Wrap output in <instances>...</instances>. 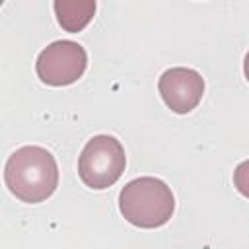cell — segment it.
<instances>
[{"mask_svg":"<svg viewBox=\"0 0 249 249\" xmlns=\"http://www.w3.org/2000/svg\"><path fill=\"white\" fill-rule=\"evenodd\" d=\"M4 181L10 193L21 202H43L58 187L56 160L41 146L18 148L6 161Z\"/></svg>","mask_w":249,"mask_h":249,"instance_id":"6da1fadb","label":"cell"},{"mask_svg":"<svg viewBox=\"0 0 249 249\" xmlns=\"http://www.w3.org/2000/svg\"><path fill=\"white\" fill-rule=\"evenodd\" d=\"M243 72H245V78L249 82V53L245 54V60H243Z\"/></svg>","mask_w":249,"mask_h":249,"instance_id":"ba28073f","label":"cell"},{"mask_svg":"<svg viewBox=\"0 0 249 249\" xmlns=\"http://www.w3.org/2000/svg\"><path fill=\"white\" fill-rule=\"evenodd\" d=\"M126 165L123 144L109 134H97L84 146L78 158V175L86 187L101 191L119 181Z\"/></svg>","mask_w":249,"mask_h":249,"instance_id":"3957f363","label":"cell"},{"mask_svg":"<svg viewBox=\"0 0 249 249\" xmlns=\"http://www.w3.org/2000/svg\"><path fill=\"white\" fill-rule=\"evenodd\" d=\"M158 89L163 103L173 113L185 115L200 103L204 95V80L193 68L175 66L160 76Z\"/></svg>","mask_w":249,"mask_h":249,"instance_id":"5b68a950","label":"cell"},{"mask_svg":"<svg viewBox=\"0 0 249 249\" xmlns=\"http://www.w3.org/2000/svg\"><path fill=\"white\" fill-rule=\"evenodd\" d=\"M88 66V54L76 41H54L45 47L35 62L37 76L47 86H68L74 84Z\"/></svg>","mask_w":249,"mask_h":249,"instance_id":"277c9868","label":"cell"},{"mask_svg":"<svg viewBox=\"0 0 249 249\" xmlns=\"http://www.w3.org/2000/svg\"><path fill=\"white\" fill-rule=\"evenodd\" d=\"M53 8L58 23L70 33L82 31L95 14L93 0H54Z\"/></svg>","mask_w":249,"mask_h":249,"instance_id":"8992f818","label":"cell"},{"mask_svg":"<svg viewBox=\"0 0 249 249\" xmlns=\"http://www.w3.org/2000/svg\"><path fill=\"white\" fill-rule=\"evenodd\" d=\"M119 208L132 226L152 230L169 222L175 210L171 189L156 177H138L128 181L119 195Z\"/></svg>","mask_w":249,"mask_h":249,"instance_id":"7a4b0ae2","label":"cell"},{"mask_svg":"<svg viewBox=\"0 0 249 249\" xmlns=\"http://www.w3.org/2000/svg\"><path fill=\"white\" fill-rule=\"evenodd\" d=\"M233 185L235 189L249 198V160L241 161L233 171Z\"/></svg>","mask_w":249,"mask_h":249,"instance_id":"52a82bcc","label":"cell"}]
</instances>
